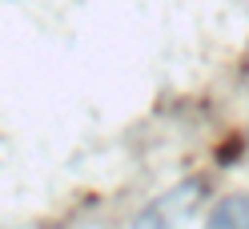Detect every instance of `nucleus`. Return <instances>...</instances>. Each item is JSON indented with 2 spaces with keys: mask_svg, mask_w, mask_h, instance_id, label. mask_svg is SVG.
<instances>
[{
  "mask_svg": "<svg viewBox=\"0 0 249 229\" xmlns=\"http://www.w3.org/2000/svg\"><path fill=\"white\" fill-rule=\"evenodd\" d=\"M209 229H249V193H233L209 213Z\"/></svg>",
  "mask_w": 249,
  "mask_h": 229,
  "instance_id": "1",
  "label": "nucleus"
}]
</instances>
